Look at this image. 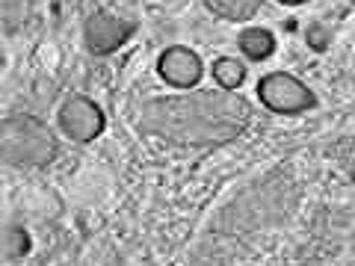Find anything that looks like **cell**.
I'll return each instance as SVG.
<instances>
[{
  "label": "cell",
  "mask_w": 355,
  "mask_h": 266,
  "mask_svg": "<svg viewBox=\"0 0 355 266\" xmlns=\"http://www.w3.org/2000/svg\"><path fill=\"white\" fill-rule=\"evenodd\" d=\"M252 109L243 98L225 92H190L157 98L142 109V127L172 145H225L246 130Z\"/></svg>",
  "instance_id": "1"
},
{
  "label": "cell",
  "mask_w": 355,
  "mask_h": 266,
  "mask_svg": "<svg viewBox=\"0 0 355 266\" xmlns=\"http://www.w3.org/2000/svg\"><path fill=\"white\" fill-rule=\"evenodd\" d=\"M0 148L6 163L15 166H48L57 157V136L30 116H12L0 130Z\"/></svg>",
  "instance_id": "2"
},
{
  "label": "cell",
  "mask_w": 355,
  "mask_h": 266,
  "mask_svg": "<svg viewBox=\"0 0 355 266\" xmlns=\"http://www.w3.org/2000/svg\"><path fill=\"white\" fill-rule=\"evenodd\" d=\"M157 71L166 83H172L178 89H190L202 80V60L190 48H184V44H172V48H166L160 53Z\"/></svg>",
  "instance_id": "6"
},
{
  "label": "cell",
  "mask_w": 355,
  "mask_h": 266,
  "mask_svg": "<svg viewBox=\"0 0 355 266\" xmlns=\"http://www.w3.org/2000/svg\"><path fill=\"white\" fill-rule=\"evenodd\" d=\"M279 3H287V6H299V3H305V0H279Z\"/></svg>",
  "instance_id": "11"
},
{
  "label": "cell",
  "mask_w": 355,
  "mask_h": 266,
  "mask_svg": "<svg viewBox=\"0 0 355 266\" xmlns=\"http://www.w3.org/2000/svg\"><path fill=\"white\" fill-rule=\"evenodd\" d=\"M258 98L263 107H270L272 113H302V109H311L317 104L314 92L296 77L275 71L266 74L258 83Z\"/></svg>",
  "instance_id": "3"
},
{
  "label": "cell",
  "mask_w": 355,
  "mask_h": 266,
  "mask_svg": "<svg viewBox=\"0 0 355 266\" xmlns=\"http://www.w3.org/2000/svg\"><path fill=\"white\" fill-rule=\"evenodd\" d=\"M60 127L77 142H92L104 130V109L83 95H71L60 109Z\"/></svg>",
  "instance_id": "5"
},
{
  "label": "cell",
  "mask_w": 355,
  "mask_h": 266,
  "mask_svg": "<svg viewBox=\"0 0 355 266\" xmlns=\"http://www.w3.org/2000/svg\"><path fill=\"white\" fill-rule=\"evenodd\" d=\"M205 6L225 21H249L261 9V0H205Z\"/></svg>",
  "instance_id": "8"
},
{
  "label": "cell",
  "mask_w": 355,
  "mask_h": 266,
  "mask_svg": "<svg viewBox=\"0 0 355 266\" xmlns=\"http://www.w3.org/2000/svg\"><path fill=\"white\" fill-rule=\"evenodd\" d=\"M133 33H137L133 21L119 18L113 12H95L86 18V48L98 57H104V53L119 51Z\"/></svg>",
  "instance_id": "4"
},
{
  "label": "cell",
  "mask_w": 355,
  "mask_h": 266,
  "mask_svg": "<svg viewBox=\"0 0 355 266\" xmlns=\"http://www.w3.org/2000/svg\"><path fill=\"white\" fill-rule=\"evenodd\" d=\"M308 44L314 51H326L329 44H331V33H326L323 24H311L308 27Z\"/></svg>",
  "instance_id": "10"
},
{
  "label": "cell",
  "mask_w": 355,
  "mask_h": 266,
  "mask_svg": "<svg viewBox=\"0 0 355 266\" xmlns=\"http://www.w3.org/2000/svg\"><path fill=\"white\" fill-rule=\"evenodd\" d=\"M240 51L246 53L249 60L261 62V60H266V57H272V51H275V36H272L270 30H263V27H249V30L240 33Z\"/></svg>",
  "instance_id": "7"
},
{
  "label": "cell",
  "mask_w": 355,
  "mask_h": 266,
  "mask_svg": "<svg viewBox=\"0 0 355 266\" xmlns=\"http://www.w3.org/2000/svg\"><path fill=\"white\" fill-rule=\"evenodd\" d=\"M214 77H216V83L222 89H240L243 86V77H246V69H243L237 60L222 57V60L214 62Z\"/></svg>",
  "instance_id": "9"
}]
</instances>
